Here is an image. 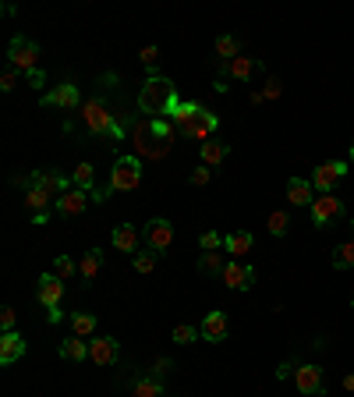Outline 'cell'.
Instances as JSON below:
<instances>
[{
	"label": "cell",
	"instance_id": "1",
	"mask_svg": "<svg viewBox=\"0 0 354 397\" xmlns=\"http://www.w3.org/2000/svg\"><path fill=\"white\" fill-rule=\"evenodd\" d=\"M181 100L174 96V82L163 75H149V82L138 93V110L142 114H174Z\"/></svg>",
	"mask_w": 354,
	"mask_h": 397
},
{
	"label": "cell",
	"instance_id": "2",
	"mask_svg": "<svg viewBox=\"0 0 354 397\" xmlns=\"http://www.w3.org/2000/svg\"><path fill=\"white\" fill-rule=\"evenodd\" d=\"M170 139H160L153 132V121H138L135 125V149H138V160H160L170 153Z\"/></svg>",
	"mask_w": 354,
	"mask_h": 397
},
{
	"label": "cell",
	"instance_id": "3",
	"mask_svg": "<svg viewBox=\"0 0 354 397\" xmlns=\"http://www.w3.org/2000/svg\"><path fill=\"white\" fill-rule=\"evenodd\" d=\"M142 185V160L138 156H117L110 171V192H135Z\"/></svg>",
	"mask_w": 354,
	"mask_h": 397
},
{
	"label": "cell",
	"instance_id": "4",
	"mask_svg": "<svg viewBox=\"0 0 354 397\" xmlns=\"http://www.w3.org/2000/svg\"><path fill=\"white\" fill-rule=\"evenodd\" d=\"M8 61H11V71H36L40 68V43H33L29 36H15L11 47H8Z\"/></svg>",
	"mask_w": 354,
	"mask_h": 397
},
{
	"label": "cell",
	"instance_id": "5",
	"mask_svg": "<svg viewBox=\"0 0 354 397\" xmlns=\"http://www.w3.org/2000/svg\"><path fill=\"white\" fill-rule=\"evenodd\" d=\"M82 121H85V128H89V132H96V135L110 132L114 139H121V128H117V125H114V117L107 114L103 100H89V103H82Z\"/></svg>",
	"mask_w": 354,
	"mask_h": 397
},
{
	"label": "cell",
	"instance_id": "6",
	"mask_svg": "<svg viewBox=\"0 0 354 397\" xmlns=\"http://www.w3.org/2000/svg\"><path fill=\"white\" fill-rule=\"evenodd\" d=\"M343 174H347V163H340V160H333V163H319V167L312 171V188H315L319 195H329V192L343 181Z\"/></svg>",
	"mask_w": 354,
	"mask_h": 397
},
{
	"label": "cell",
	"instance_id": "7",
	"mask_svg": "<svg viewBox=\"0 0 354 397\" xmlns=\"http://www.w3.org/2000/svg\"><path fill=\"white\" fill-rule=\"evenodd\" d=\"M25 188L29 185H40V188H47L54 199H61L64 192H71L75 188V181L71 178H64V174H57V171H36V174H29V178H18Z\"/></svg>",
	"mask_w": 354,
	"mask_h": 397
},
{
	"label": "cell",
	"instance_id": "8",
	"mask_svg": "<svg viewBox=\"0 0 354 397\" xmlns=\"http://www.w3.org/2000/svg\"><path fill=\"white\" fill-rule=\"evenodd\" d=\"M142 241H146L153 252H167V248L174 245V224L163 220V217H153V220L146 224V231H142Z\"/></svg>",
	"mask_w": 354,
	"mask_h": 397
},
{
	"label": "cell",
	"instance_id": "9",
	"mask_svg": "<svg viewBox=\"0 0 354 397\" xmlns=\"http://www.w3.org/2000/svg\"><path fill=\"white\" fill-rule=\"evenodd\" d=\"M220 280H223L230 291H248V287L255 284V270H252L244 259H227V266H223Z\"/></svg>",
	"mask_w": 354,
	"mask_h": 397
},
{
	"label": "cell",
	"instance_id": "10",
	"mask_svg": "<svg viewBox=\"0 0 354 397\" xmlns=\"http://www.w3.org/2000/svg\"><path fill=\"white\" fill-rule=\"evenodd\" d=\"M308 213H312V224L315 227H326L329 220H336L340 213H343V202L329 192V195H315V202L308 206Z\"/></svg>",
	"mask_w": 354,
	"mask_h": 397
},
{
	"label": "cell",
	"instance_id": "11",
	"mask_svg": "<svg viewBox=\"0 0 354 397\" xmlns=\"http://www.w3.org/2000/svg\"><path fill=\"white\" fill-rule=\"evenodd\" d=\"M36 298H40V305H43V309H57V305H61V298H64V280H61V277H54V273H43V277H40V284H36Z\"/></svg>",
	"mask_w": 354,
	"mask_h": 397
},
{
	"label": "cell",
	"instance_id": "12",
	"mask_svg": "<svg viewBox=\"0 0 354 397\" xmlns=\"http://www.w3.org/2000/svg\"><path fill=\"white\" fill-rule=\"evenodd\" d=\"M78 103H82V96H78V86H71V82H64V86H57V89H50V93L43 96V107L78 110Z\"/></svg>",
	"mask_w": 354,
	"mask_h": 397
},
{
	"label": "cell",
	"instance_id": "13",
	"mask_svg": "<svg viewBox=\"0 0 354 397\" xmlns=\"http://www.w3.org/2000/svg\"><path fill=\"white\" fill-rule=\"evenodd\" d=\"M117 355H121V344L114 340V337H96V340H89V358L96 362V365H114L117 362Z\"/></svg>",
	"mask_w": 354,
	"mask_h": 397
},
{
	"label": "cell",
	"instance_id": "14",
	"mask_svg": "<svg viewBox=\"0 0 354 397\" xmlns=\"http://www.w3.org/2000/svg\"><path fill=\"white\" fill-rule=\"evenodd\" d=\"M294 386L301 390V393H322L326 390V383H322V369L319 365H297V372H294Z\"/></svg>",
	"mask_w": 354,
	"mask_h": 397
},
{
	"label": "cell",
	"instance_id": "15",
	"mask_svg": "<svg viewBox=\"0 0 354 397\" xmlns=\"http://www.w3.org/2000/svg\"><path fill=\"white\" fill-rule=\"evenodd\" d=\"M89 202H93V195H89L85 188H71V192H64L54 206H57V213H61V217H78Z\"/></svg>",
	"mask_w": 354,
	"mask_h": 397
},
{
	"label": "cell",
	"instance_id": "16",
	"mask_svg": "<svg viewBox=\"0 0 354 397\" xmlns=\"http://www.w3.org/2000/svg\"><path fill=\"white\" fill-rule=\"evenodd\" d=\"M22 355H25V340H22L18 330L0 333V365H11V362H18Z\"/></svg>",
	"mask_w": 354,
	"mask_h": 397
},
{
	"label": "cell",
	"instance_id": "17",
	"mask_svg": "<svg viewBox=\"0 0 354 397\" xmlns=\"http://www.w3.org/2000/svg\"><path fill=\"white\" fill-rule=\"evenodd\" d=\"M50 199H54V195H50L47 188H40V185H29L22 202H25V209H29L33 217H47V213H50ZM54 202H57V199H54Z\"/></svg>",
	"mask_w": 354,
	"mask_h": 397
},
{
	"label": "cell",
	"instance_id": "18",
	"mask_svg": "<svg viewBox=\"0 0 354 397\" xmlns=\"http://www.w3.org/2000/svg\"><path fill=\"white\" fill-rule=\"evenodd\" d=\"M227 312H206V319H202V337L206 340H213V344H220V340H227Z\"/></svg>",
	"mask_w": 354,
	"mask_h": 397
},
{
	"label": "cell",
	"instance_id": "19",
	"mask_svg": "<svg viewBox=\"0 0 354 397\" xmlns=\"http://www.w3.org/2000/svg\"><path fill=\"white\" fill-rule=\"evenodd\" d=\"M255 68H259V61H252V57H234V61H223L220 64V75H230V79H237V82H248L252 75H255Z\"/></svg>",
	"mask_w": 354,
	"mask_h": 397
},
{
	"label": "cell",
	"instance_id": "20",
	"mask_svg": "<svg viewBox=\"0 0 354 397\" xmlns=\"http://www.w3.org/2000/svg\"><path fill=\"white\" fill-rule=\"evenodd\" d=\"M220 128V117L209 110V107H202L199 110V117H195V125H191V135L188 139H195V142H209V135Z\"/></svg>",
	"mask_w": 354,
	"mask_h": 397
},
{
	"label": "cell",
	"instance_id": "21",
	"mask_svg": "<svg viewBox=\"0 0 354 397\" xmlns=\"http://www.w3.org/2000/svg\"><path fill=\"white\" fill-rule=\"evenodd\" d=\"M100 270H103V248H89V252L78 259V277H82V284H93V280L100 277Z\"/></svg>",
	"mask_w": 354,
	"mask_h": 397
},
{
	"label": "cell",
	"instance_id": "22",
	"mask_svg": "<svg viewBox=\"0 0 354 397\" xmlns=\"http://www.w3.org/2000/svg\"><path fill=\"white\" fill-rule=\"evenodd\" d=\"M287 199H290L294 206H312V202H315V188H312V181H305V178H290V181H287Z\"/></svg>",
	"mask_w": 354,
	"mask_h": 397
},
{
	"label": "cell",
	"instance_id": "23",
	"mask_svg": "<svg viewBox=\"0 0 354 397\" xmlns=\"http://www.w3.org/2000/svg\"><path fill=\"white\" fill-rule=\"evenodd\" d=\"M199 110H202V103H177V107H174L170 117H174V125H177L181 135H191V125H195Z\"/></svg>",
	"mask_w": 354,
	"mask_h": 397
},
{
	"label": "cell",
	"instance_id": "24",
	"mask_svg": "<svg viewBox=\"0 0 354 397\" xmlns=\"http://www.w3.org/2000/svg\"><path fill=\"white\" fill-rule=\"evenodd\" d=\"M252 245H255V238H252L248 231H230V234H227V241H223V248H227V255H230V259L248 255V252H252Z\"/></svg>",
	"mask_w": 354,
	"mask_h": 397
},
{
	"label": "cell",
	"instance_id": "25",
	"mask_svg": "<svg viewBox=\"0 0 354 397\" xmlns=\"http://www.w3.org/2000/svg\"><path fill=\"white\" fill-rule=\"evenodd\" d=\"M138 241H142V234L135 231V224H121V227H114V245L121 248V252H138Z\"/></svg>",
	"mask_w": 354,
	"mask_h": 397
},
{
	"label": "cell",
	"instance_id": "26",
	"mask_svg": "<svg viewBox=\"0 0 354 397\" xmlns=\"http://www.w3.org/2000/svg\"><path fill=\"white\" fill-rule=\"evenodd\" d=\"M227 156H230V146H227V142H216V139L202 142V163H206V167H216V163H223Z\"/></svg>",
	"mask_w": 354,
	"mask_h": 397
},
{
	"label": "cell",
	"instance_id": "27",
	"mask_svg": "<svg viewBox=\"0 0 354 397\" xmlns=\"http://www.w3.org/2000/svg\"><path fill=\"white\" fill-rule=\"evenodd\" d=\"M61 355H64L68 362H82V358H89V340L68 337V340H61Z\"/></svg>",
	"mask_w": 354,
	"mask_h": 397
},
{
	"label": "cell",
	"instance_id": "28",
	"mask_svg": "<svg viewBox=\"0 0 354 397\" xmlns=\"http://www.w3.org/2000/svg\"><path fill=\"white\" fill-rule=\"evenodd\" d=\"M135 397H163V379L160 376H138L135 379Z\"/></svg>",
	"mask_w": 354,
	"mask_h": 397
},
{
	"label": "cell",
	"instance_id": "29",
	"mask_svg": "<svg viewBox=\"0 0 354 397\" xmlns=\"http://www.w3.org/2000/svg\"><path fill=\"white\" fill-rule=\"evenodd\" d=\"M71 330H75V337H93L96 333V316L93 312H71Z\"/></svg>",
	"mask_w": 354,
	"mask_h": 397
},
{
	"label": "cell",
	"instance_id": "30",
	"mask_svg": "<svg viewBox=\"0 0 354 397\" xmlns=\"http://www.w3.org/2000/svg\"><path fill=\"white\" fill-rule=\"evenodd\" d=\"M71 181H75V188L93 192V188H96V171H93V163H78V171L71 174Z\"/></svg>",
	"mask_w": 354,
	"mask_h": 397
},
{
	"label": "cell",
	"instance_id": "31",
	"mask_svg": "<svg viewBox=\"0 0 354 397\" xmlns=\"http://www.w3.org/2000/svg\"><path fill=\"white\" fill-rule=\"evenodd\" d=\"M131 263H135V270H138V273H153V270H156V263H160V252H153V248H138Z\"/></svg>",
	"mask_w": 354,
	"mask_h": 397
},
{
	"label": "cell",
	"instance_id": "32",
	"mask_svg": "<svg viewBox=\"0 0 354 397\" xmlns=\"http://www.w3.org/2000/svg\"><path fill=\"white\" fill-rule=\"evenodd\" d=\"M333 270H354V241H343L333 252Z\"/></svg>",
	"mask_w": 354,
	"mask_h": 397
},
{
	"label": "cell",
	"instance_id": "33",
	"mask_svg": "<svg viewBox=\"0 0 354 397\" xmlns=\"http://www.w3.org/2000/svg\"><path fill=\"white\" fill-rule=\"evenodd\" d=\"M216 54H220L223 61L241 57V43H237V36H220V40H216Z\"/></svg>",
	"mask_w": 354,
	"mask_h": 397
},
{
	"label": "cell",
	"instance_id": "34",
	"mask_svg": "<svg viewBox=\"0 0 354 397\" xmlns=\"http://www.w3.org/2000/svg\"><path fill=\"white\" fill-rule=\"evenodd\" d=\"M266 227H269V234H273V238H283V234L290 231V217H287L283 209H276V213H269Z\"/></svg>",
	"mask_w": 354,
	"mask_h": 397
},
{
	"label": "cell",
	"instance_id": "35",
	"mask_svg": "<svg viewBox=\"0 0 354 397\" xmlns=\"http://www.w3.org/2000/svg\"><path fill=\"white\" fill-rule=\"evenodd\" d=\"M223 266H227V259L220 255V252H202V259H199V270L202 273H223Z\"/></svg>",
	"mask_w": 354,
	"mask_h": 397
},
{
	"label": "cell",
	"instance_id": "36",
	"mask_svg": "<svg viewBox=\"0 0 354 397\" xmlns=\"http://www.w3.org/2000/svg\"><path fill=\"white\" fill-rule=\"evenodd\" d=\"M71 273H78V263H75V259H68V255H57V259H54V277L68 280Z\"/></svg>",
	"mask_w": 354,
	"mask_h": 397
},
{
	"label": "cell",
	"instance_id": "37",
	"mask_svg": "<svg viewBox=\"0 0 354 397\" xmlns=\"http://www.w3.org/2000/svg\"><path fill=\"white\" fill-rule=\"evenodd\" d=\"M170 337H174V344H191V340L199 337V330H195V326H188V323H177Z\"/></svg>",
	"mask_w": 354,
	"mask_h": 397
},
{
	"label": "cell",
	"instance_id": "38",
	"mask_svg": "<svg viewBox=\"0 0 354 397\" xmlns=\"http://www.w3.org/2000/svg\"><path fill=\"white\" fill-rule=\"evenodd\" d=\"M227 238H220L216 231H206L202 238H199V245H202V252H220V245H223Z\"/></svg>",
	"mask_w": 354,
	"mask_h": 397
},
{
	"label": "cell",
	"instance_id": "39",
	"mask_svg": "<svg viewBox=\"0 0 354 397\" xmlns=\"http://www.w3.org/2000/svg\"><path fill=\"white\" fill-rule=\"evenodd\" d=\"M15 323H18V312H15L11 305H4V309H0V330L11 333V330H15Z\"/></svg>",
	"mask_w": 354,
	"mask_h": 397
},
{
	"label": "cell",
	"instance_id": "40",
	"mask_svg": "<svg viewBox=\"0 0 354 397\" xmlns=\"http://www.w3.org/2000/svg\"><path fill=\"white\" fill-rule=\"evenodd\" d=\"M209 178H213V171H209L206 163H199V167L191 171V185H199V188H202V185H209Z\"/></svg>",
	"mask_w": 354,
	"mask_h": 397
},
{
	"label": "cell",
	"instance_id": "41",
	"mask_svg": "<svg viewBox=\"0 0 354 397\" xmlns=\"http://www.w3.org/2000/svg\"><path fill=\"white\" fill-rule=\"evenodd\" d=\"M153 132H156L160 139H174V128H170V121H163V117H153Z\"/></svg>",
	"mask_w": 354,
	"mask_h": 397
},
{
	"label": "cell",
	"instance_id": "42",
	"mask_svg": "<svg viewBox=\"0 0 354 397\" xmlns=\"http://www.w3.org/2000/svg\"><path fill=\"white\" fill-rule=\"evenodd\" d=\"M280 93H283V86H280L276 79H269V82H266V89H262V96H266V100H280Z\"/></svg>",
	"mask_w": 354,
	"mask_h": 397
},
{
	"label": "cell",
	"instance_id": "43",
	"mask_svg": "<svg viewBox=\"0 0 354 397\" xmlns=\"http://www.w3.org/2000/svg\"><path fill=\"white\" fill-rule=\"evenodd\" d=\"M25 82H29L33 89H43V82H47V75H43V68H36V71H29V75H25Z\"/></svg>",
	"mask_w": 354,
	"mask_h": 397
},
{
	"label": "cell",
	"instance_id": "44",
	"mask_svg": "<svg viewBox=\"0 0 354 397\" xmlns=\"http://www.w3.org/2000/svg\"><path fill=\"white\" fill-rule=\"evenodd\" d=\"M18 86V71H8V75H0V89H4V93H11Z\"/></svg>",
	"mask_w": 354,
	"mask_h": 397
},
{
	"label": "cell",
	"instance_id": "45",
	"mask_svg": "<svg viewBox=\"0 0 354 397\" xmlns=\"http://www.w3.org/2000/svg\"><path fill=\"white\" fill-rule=\"evenodd\" d=\"M156 57H160L156 47H146V50H142V64H146V68H156Z\"/></svg>",
	"mask_w": 354,
	"mask_h": 397
},
{
	"label": "cell",
	"instance_id": "46",
	"mask_svg": "<svg viewBox=\"0 0 354 397\" xmlns=\"http://www.w3.org/2000/svg\"><path fill=\"white\" fill-rule=\"evenodd\" d=\"M294 372H297V365H294V362H283V365L276 369V379H294Z\"/></svg>",
	"mask_w": 354,
	"mask_h": 397
},
{
	"label": "cell",
	"instance_id": "47",
	"mask_svg": "<svg viewBox=\"0 0 354 397\" xmlns=\"http://www.w3.org/2000/svg\"><path fill=\"white\" fill-rule=\"evenodd\" d=\"M167 369H170V358H160V362L153 365V376H163Z\"/></svg>",
	"mask_w": 354,
	"mask_h": 397
},
{
	"label": "cell",
	"instance_id": "48",
	"mask_svg": "<svg viewBox=\"0 0 354 397\" xmlns=\"http://www.w3.org/2000/svg\"><path fill=\"white\" fill-rule=\"evenodd\" d=\"M47 319L50 323H61V309H47Z\"/></svg>",
	"mask_w": 354,
	"mask_h": 397
},
{
	"label": "cell",
	"instance_id": "49",
	"mask_svg": "<svg viewBox=\"0 0 354 397\" xmlns=\"http://www.w3.org/2000/svg\"><path fill=\"white\" fill-rule=\"evenodd\" d=\"M343 390H350V393H354V372H350V376H343Z\"/></svg>",
	"mask_w": 354,
	"mask_h": 397
},
{
	"label": "cell",
	"instance_id": "50",
	"mask_svg": "<svg viewBox=\"0 0 354 397\" xmlns=\"http://www.w3.org/2000/svg\"><path fill=\"white\" fill-rule=\"evenodd\" d=\"M350 163H354V142H350Z\"/></svg>",
	"mask_w": 354,
	"mask_h": 397
},
{
	"label": "cell",
	"instance_id": "51",
	"mask_svg": "<svg viewBox=\"0 0 354 397\" xmlns=\"http://www.w3.org/2000/svg\"><path fill=\"white\" fill-rule=\"evenodd\" d=\"M350 309H354V294H350Z\"/></svg>",
	"mask_w": 354,
	"mask_h": 397
}]
</instances>
